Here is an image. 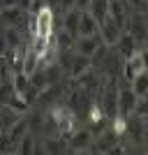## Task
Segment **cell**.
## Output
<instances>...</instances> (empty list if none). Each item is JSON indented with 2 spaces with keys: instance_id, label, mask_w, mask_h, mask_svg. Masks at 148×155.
I'll use <instances>...</instances> for the list:
<instances>
[{
  "instance_id": "cell-1",
  "label": "cell",
  "mask_w": 148,
  "mask_h": 155,
  "mask_svg": "<svg viewBox=\"0 0 148 155\" xmlns=\"http://www.w3.org/2000/svg\"><path fill=\"white\" fill-rule=\"evenodd\" d=\"M56 32V16H53V9L49 5L42 7L39 12L30 14V21H28V35H39V37H53Z\"/></svg>"
},
{
  "instance_id": "cell-2",
  "label": "cell",
  "mask_w": 148,
  "mask_h": 155,
  "mask_svg": "<svg viewBox=\"0 0 148 155\" xmlns=\"http://www.w3.org/2000/svg\"><path fill=\"white\" fill-rule=\"evenodd\" d=\"M51 120L56 125V132L70 134L72 130L77 127V111L72 109L70 104H58V107L51 109Z\"/></svg>"
},
{
  "instance_id": "cell-3",
  "label": "cell",
  "mask_w": 148,
  "mask_h": 155,
  "mask_svg": "<svg viewBox=\"0 0 148 155\" xmlns=\"http://www.w3.org/2000/svg\"><path fill=\"white\" fill-rule=\"evenodd\" d=\"M139 102V95L132 91L130 81H125L123 77H118V114L120 116H132Z\"/></svg>"
},
{
  "instance_id": "cell-4",
  "label": "cell",
  "mask_w": 148,
  "mask_h": 155,
  "mask_svg": "<svg viewBox=\"0 0 148 155\" xmlns=\"http://www.w3.org/2000/svg\"><path fill=\"white\" fill-rule=\"evenodd\" d=\"M123 30L130 32V35L136 39L139 46L148 44V26H146V19H143V12H134V9H132V12L127 14V19H125Z\"/></svg>"
},
{
  "instance_id": "cell-5",
  "label": "cell",
  "mask_w": 148,
  "mask_h": 155,
  "mask_svg": "<svg viewBox=\"0 0 148 155\" xmlns=\"http://www.w3.org/2000/svg\"><path fill=\"white\" fill-rule=\"evenodd\" d=\"M102 84H104L102 74L97 70H93V65H90L88 70H84L79 77H74V88H79L86 95H97L100 88H102Z\"/></svg>"
},
{
  "instance_id": "cell-6",
  "label": "cell",
  "mask_w": 148,
  "mask_h": 155,
  "mask_svg": "<svg viewBox=\"0 0 148 155\" xmlns=\"http://www.w3.org/2000/svg\"><path fill=\"white\" fill-rule=\"evenodd\" d=\"M67 137H70L67 139V150H74V153L88 150V146L93 143V132L88 127H74Z\"/></svg>"
},
{
  "instance_id": "cell-7",
  "label": "cell",
  "mask_w": 148,
  "mask_h": 155,
  "mask_svg": "<svg viewBox=\"0 0 148 155\" xmlns=\"http://www.w3.org/2000/svg\"><path fill=\"white\" fill-rule=\"evenodd\" d=\"M102 37H100V32L97 35H79L77 42H74V51L81 53V56H88V58H93L95 56V51L102 46Z\"/></svg>"
},
{
  "instance_id": "cell-8",
  "label": "cell",
  "mask_w": 148,
  "mask_h": 155,
  "mask_svg": "<svg viewBox=\"0 0 148 155\" xmlns=\"http://www.w3.org/2000/svg\"><path fill=\"white\" fill-rule=\"evenodd\" d=\"M97 32H100V37H102V42L107 46H113L118 42V37H120L123 32V26L118 23V21H113L111 16H107V19L100 23V28H97Z\"/></svg>"
},
{
  "instance_id": "cell-9",
  "label": "cell",
  "mask_w": 148,
  "mask_h": 155,
  "mask_svg": "<svg viewBox=\"0 0 148 155\" xmlns=\"http://www.w3.org/2000/svg\"><path fill=\"white\" fill-rule=\"evenodd\" d=\"M113 49H116V51H118V56H120V58L125 60V58H130L132 53H136V51H139V44H136V39L132 37L130 32H125V30H123V32H120V37H118V42L113 44Z\"/></svg>"
},
{
  "instance_id": "cell-10",
  "label": "cell",
  "mask_w": 148,
  "mask_h": 155,
  "mask_svg": "<svg viewBox=\"0 0 148 155\" xmlns=\"http://www.w3.org/2000/svg\"><path fill=\"white\" fill-rule=\"evenodd\" d=\"M74 42H77V35L70 30H65V28H60V30L53 32V44H56V49L58 51H67V49H74Z\"/></svg>"
},
{
  "instance_id": "cell-11",
  "label": "cell",
  "mask_w": 148,
  "mask_h": 155,
  "mask_svg": "<svg viewBox=\"0 0 148 155\" xmlns=\"http://www.w3.org/2000/svg\"><path fill=\"white\" fill-rule=\"evenodd\" d=\"M97 28H100V23L93 19V14H90L88 9H81V19H79L77 35H97Z\"/></svg>"
},
{
  "instance_id": "cell-12",
  "label": "cell",
  "mask_w": 148,
  "mask_h": 155,
  "mask_svg": "<svg viewBox=\"0 0 148 155\" xmlns=\"http://www.w3.org/2000/svg\"><path fill=\"white\" fill-rule=\"evenodd\" d=\"M79 19H81V9L79 7H72V9H67V12H63V28L65 30H70V32H74L77 35V30H79ZM79 37V35H77Z\"/></svg>"
},
{
  "instance_id": "cell-13",
  "label": "cell",
  "mask_w": 148,
  "mask_h": 155,
  "mask_svg": "<svg viewBox=\"0 0 148 155\" xmlns=\"http://www.w3.org/2000/svg\"><path fill=\"white\" fill-rule=\"evenodd\" d=\"M9 81H12L14 91L19 93V95H26L28 91H30V74H26V72H12L9 74Z\"/></svg>"
},
{
  "instance_id": "cell-14",
  "label": "cell",
  "mask_w": 148,
  "mask_h": 155,
  "mask_svg": "<svg viewBox=\"0 0 148 155\" xmlns=\"http://www.w3.org/2000/svg\"><path fill=\"white\" fill-rule=\"evenodd\" d=\"M14 150H16V153H37V150H42V146H37V139H35L30 132H26V134L16 141Z\"/></svg>"
},
{
  "instance_id": "cell-15",
  "label": "cell",
  "mask_w": 148,
  "mask_h": 155,
  "mask_svg": "<svg viewBox=\"0 0 148 155\" xmlns=\"http://www.w3.org/2000/svg\"><path fill=\"white\" fill-rule=\"evenodd\" d=\"M88 12L93 14V19H95L97 23H102V21L109 16V0H90Z\"/></svg>"
},
{
  "instance_id": "cell-16",
  "label": "cell",
  "mask_w": 148,
  "mask_h": 155,
  "mask_svg": "<svg viewBox=\"0 0 148 155\" xmlns=\"http://www.w3.org/2000/svg\"><path fill=\"white\" fill-rule=\"evenodd\" d=\"M130 86H132V91H134L139 97L148 95V70H141L132 81H130Z\"/></svg>"
},
{
  "instance_id": "cell-17",
  "label": "cell",
  "mask_w": 148,
  "mask_h": 155,
  "mask_svg": "<svg viewBox=\"0 0 148 155\" xmlns=\"http://www.w3.org/2000/svg\"><path fill=\"white\" fill-rule=\"evenodd\" d=\"M44 141V146H42V150L44 153H65L67 150V139H56V137H46V139H42Z\"/></svg>"
},
{
  "instance_id": "cell-18",
  "label": "cell",
  "mask_w": 148,
  "mask_h": 155,
  "mask_svg": "<svg viewBox=\"0 0 148 155\" xmlns=\"http://www.w3.org/2000/svg\"><path fill=\"white\" fill-rule=\"evenodd\" d=\"M9 77V65H7V58L5 56H0V81L2 79H7Z\"/></svg>"
},
{
  "instance_id": "cell-19",
  "label": "cell",
  "mask_w": 148,
  "mask_h": 155,
  "mask_svg": "<svg viewBox=\"0 0 148 155\" xmlns=\"http://www.w3.org/2000/svg\"><path fill=\"white\" fill-rule=\"evenodd\" d=\"M56 2H58V9H60V12H67V9L74 7V0H56Z\"/></svg>"
},
{
  "instance_id": "cell-20",
  "label": "cell",
  "mask_w": 148,
  "mask_h": 155,
  "mask_svg": "<svg viewBox=\"0 0 148 155\" xmlns=\"http://www.w3.org/2000/svg\"><path fill=\"white\" fill-rule=\"evenodd\" d=\"M139 53H141V60H143V70H148V44L139 46Z\"/></svg>"
},
{
  "instance_id": "cell-21",
  "label": "cell",
  "mask_w": 148,
  "mask_h": 155,
  "mask_svg": "<svg viewBox=\"0 0 148 155\" xmlns=\"http://www.w3.org/2000/svg\"><path fill=\"white\" fill-rule=\"evenodd\" d=\"M90 0H74V7H79V9H88Z\"/></svg>"
},
{
  "instance_id": "cell-22",
  "label": "cell",
  "mask_w": 148,
  "mask_h": 155,
  "mask_svg": "<svg viewBox=\"0 0 148 155\" xmlns=\"http://www.w3.org/2000/svg\"><path fill=\"white\" fill-rule=\"evenodd\" d=\"M143 19H146V26H148V7L143 9Z\"/></svg>"
}]
</instances>
